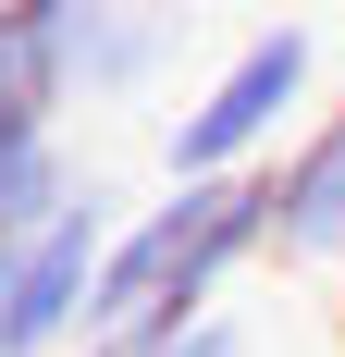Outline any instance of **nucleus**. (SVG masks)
<instances>
[{"label": "nucleus", "mask_w": 345, "mask_h": 357, "mask_svg": "<svg viewBox=\"0 0 345 357\" xmlns=\"http://www.w3.org/2000/svg\"><path fill=\"white\" fill-rule=\"evenodd\" d=\"M74 99H87V86H74L62 0H0V148H13V136H62Z\"/></svg>", "instance_id": "obj_6"}, {"label": "nucleus", "mask_w": 345, "mask_h": 357, "mask_svg": "<svg viewBox=\"0 0 345 357\" xmlns=\"http://www.w3.org/2000/svg\"><path fill=\"white\" fill-rule=\"evenodd\" d=\"M87 357H99V345H87Z\"/></svg>", "instance_id": "obj_10"}, {"label": "nucleus", "mask_w": 345, "mask_h": 357, "mask_svg": "<svg viewBox=\"0 0 345 357\" xmlns=\"http://www.w3.org/2000/svg\"><path fill=\"white\" fill-rule=\"evenodd\" d=\"M74 185H87V173H74L62 136H13V148H0V247H25V234L62 210Z\"/></svg>", "instance_id": "obj_7"}, {"label": "nucleus", "mask_w": 345, "mask_h": 357, "mask_svg": "<svg viewBox=\"0 0 345 357\" xmlns=\"http://www.w3.org/2000/svg\"><path fill=\"white\" fill-rule=\"evenodd\" d=\"M272 259L284 271H345V99L272 160Z\"/></svg>", "instance_id": "obj_4"}, {"label": "nucleus", "mask_w": 345, "mask_h": 357, "mask_svg": "<svg viewBox=\"0 0 345 357\" xmlns=\"http://www.w3.org/2000/svg\"><path fill=\"white\" fill-rule=\"evenodd\" d=\"M99 357H259V321L247 308H198V321L136 333V345H99Z\"/></svg>", "instance_id": "obj_8"}, {"label": "nucleus", "mask_w": 345, "mask_h": 357, "mask_svg": "<svg viewBox=\"0 0 345 357\" xmlns=\"http://www.w3.org/2000/svg\"><path fill=\"white\" fill-rule=\"evenodd\" d=\"M284 123H296V136L321 123V37H309V25H259L235 62L198 86V99L172 111L161 160H172V185H210V173H272V160H284Z\"/></svg>", "instance_id": "obj_2"}, {"label": "nucleus", "mask_w": 345, "mask_h": 357, "mask_svg": "<svg viewBox=\"0 0 345 357\" xmlns=\"http://www.w3.org/2000/svg\"><path fill=\"white\" fill-rule=\"evenodd\" d=\"M124 234V185H74L62 210L13 247V284H0V357H87V308H99V259Z\"/></svg>", "instance_id": "obj_3"}, {"label": "nucleus", "mask_w": 345, "mask_h": 357, "mask_svg": "<svg viewBox=\"0 0 345 357\" xmlns=\"http://www.w3.org/2000/svg\"><path fill=\"white\" fill-rule=\"evenodd\" d=\"M272 259V173H210V185H161L148 210H124L99 259V308H87V345H136L222 308L235 271Z\"/></svg>", "instance_id": "obj_1"}, {"label": "nucleus", "mask_w": 345, "mask_h": 357, "mask_svg": "<svg viewBox=\"0 0 345 357\" xmlns=\"http://www.w3.org/2000/svg\"><path fill=\"white\" fill-rule=\"evenodd\" d=\"M0 284H13V247H0Z\"/></svg>", "instance_id": "obj_9"}, {"label": "nucleus", "mask_w": 345, "mask_h": 357, "mask_svg": "<svg viewBox=\"0 0 345 357\" xmlns=\"http://www.w3.org/2000/svg\"><path fill=\"white\" fill-rule=\"evenodd\" d=\"M62 25H74V86L99 111H124L185 50V0H62Z\"/></svg>", "instance_id": "obj_5"}]
</instances>
